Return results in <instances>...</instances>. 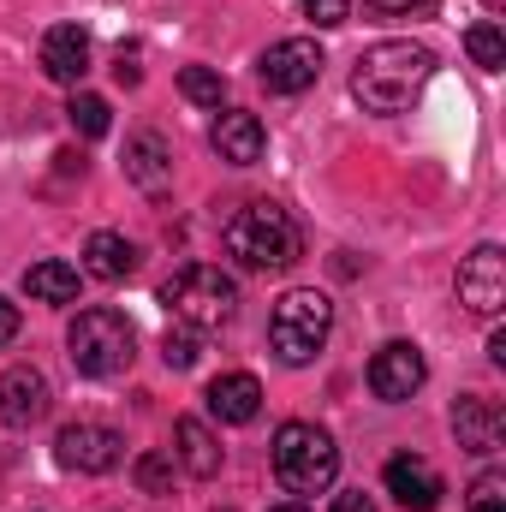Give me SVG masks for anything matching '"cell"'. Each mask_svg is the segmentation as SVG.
I'll list each match as a JSON object with an SVG mask.
<instances>
[{"label": "cell", "mask_w": 506, "mask_h": 512, "mask_svg": "<svg viewBox=\"0 0 506 512\" xmlns=\"http://www.w3.org/2000/svg\"><path fill=\"white\" fill-rule=\"evenodd\" d=\"M483 6H489V12H501V6H506V0H483Z\"/></svg>", "instance_id": "33"}, {"label": "cell", "mask_w": 506, "mask_h": 512, "mask_svg": "<svg viewBox=\"0 0 506 512\" xmlns=\"http://www.w3.org/2000/svg\"><path fill=\"white\" fill-rule=\"evenodd\" d=\"M179 96L197 102V108H221V102H227V78H221L215 66H185V72H179Z\"/></svg>", "instance_id": "21"}, {"label": "cell", "mask_w": 506, "mask_h": 512, "mask_svg": "<svg viewBox=\"0 0 506 512\" xmlns=\"http://www.w3.org/2000/svg\"><path fill=\"white\" fill-rule=\"evenodd\" d=\"M304 12H310L316 30H340L352 18V0H304Z\"/></svg>", "instance_id": "27"}, {"label": "cell", "mask_w": 506, "mask_h": 512, "mask_svg": "<svg viewBox=\"0 0 506 512\" xmlns=\"http://www.w3.org/2000/svg\"><path fill=\"white\" fill-rule=\"evenodd\" d=\"M126 179L149 197H167L173 191V143L161 131H137L126 143Z\"/></svg>", "instance_id": "13"}, {"label": "cell", "mask_w": 506, "mask_h": 512, "mask_svg": "<svg viewBox=\"0 0 506 512\" xmlns=\"http://www.w3.org/2000/svg\"><path fill=\"white\" fill-rule=\"evenodd\" d=\"M66 120H72V131H78V137H108V126H114V108H108L102 96L78 90V96L66 102Z\"/></svg>", "instance_id": "22"}, {"label": "cell", "mask_w": 506, "mask_h": 512, "mask_svg": "<svg viewBox=\"0 0 506 512\" xmlns=\"http://www.w3.org/2000/svg\"><path fill=\"white\" fill-rule=\"evenodd\" d=\"M42 72H48L54 84H78V78L90 72V30L54 24V30L42 36Z\"/></svg>", "instance_id": "16"}, {"label": "cell", "mask_w": 506, "mask_h": 512, "mask_svg": "<svg viewBox=\"0 0 506 512\" xmlns=\"http://www.w3.org/2000/svg\"><path fill=\"white\" fill-rule=\"evenodd\" d=\"M197 328H185V322H173L167 328V340H161V358H167V370H191L197 364Z\"/></svg>", "instance_id": "24"}, {"label": "cell", "mask_w": 506, "mask_h": 512, "mask_svg": "<svg viewBox=\"0 0 506 512\" xmlns=\"http://www.w3.org/2000/svg\"><path fill=\"white\" fill-rule=\"evenodd\" d=\"M274 477L292 495H328L340 477V447L316 423H280L274 429Z\"/></svg>", "instance_id": "5"}, {"label": "cell", "mask_w": 506, "mask_h": 512, "mask_svg": "<svg viewBox=\"0 0 506 512\" xmlns=\"http://www.w3.org/2000/svg\"><path fill=\"white\" fill-rule=\"evenodd\" d=\"M334 512H376V501L364 489H346V495H334Z\"/></svg>", "instance_id": "30"}, {"label": "cell", "mask_w": 506, "mask_h": 512, "mask_svg": "<svg viewBox=\"0 0 506 512\" xmlns=\"http://www.w3.org/2000/svg\"><path fill=\"white\" fill-rule=\"evenodd\" d=\"M131 268H137L131 239H120V233H90V239H84V274H96V280H126Z\"/></svg>", "instance_id": "19"}, {"label": "cell", "mask_w": 506, "mask_h": 512, "mask_svg": "<svg viewBox=\"0 0 506 512\" xmlns=\"http://www.w3.org/2000/svg\"><path fill=\"white\" fill-rule=\"evenodd\" d=\"M131 477H137L143 495H167V489H173V459H167V453H143V459L131 465Z\"/></svg>", "instance_id": "25"}, {"label": "cell", "mask_w": 506, "mask_h": 512, "mask_svg": "<svg viewBox=\"0 0 506 512\" xmlns=\"http://www.w3.org/2000/svg\"><path fill=\"white\" fill-rule=\"evenodd\" d=\"M173 459H179L191 477H215V471H221V441L209 435L203 417H179V423H173Z\"/></svg>", "instance_id": "18"}, {"label": "cell", "mask_w": 506, "mask_h": 512, "mask_svg": "<svg viewBox=\"0 0 506 512\" xmlns=\"http://www.w3.org/2000/svg\"><path fill=\"white\" fill-rule=\"evenodd\" d=\"M54 459H60L66 471H78V477H102V471H114V465L126 459V441H120V429H108V423H66V429L54 435Z\"/></svg>", "instance_id": "7"}, {"label": "cell", "mask_w": 506, "mask_h": 512, "mask_svg": "<svg viewBox=\"0 0 506 512\" xmlns=\"http://www.w3.org/2000/svg\"><path fill=\"white\" fill-rule=\"evenodd\" d=\"M465 54H471L483 72H501V66H506V36H501V24H489V18H483V24H471V30H465Z\"/></svg>", "instance_id": "23"}, {"label": "cell", "mask_w": 506, "mask_h": 512, "mask_svg": "<svg viewBox=\"0 0 506 512\" xmlns=\"http://www.w3.org/2000/svg\"><path fill=\"white\" fill-rule=\"evenodd\" d=\"M429 78H435V54L423 42H376L352 66V96L364 102V114H405Z\"/></svg>", "instance_id": "1"}, {"label": "cell", "mask_w": 506, "mask_h": 512, "mask_svg": "<svg viewBox=\"0 0 506 512\" xmlns=\"http://www.w3.org/2000/svg\"><path fill=\"white\" fill-rule=\"evenodd\" d=\"M435 0H364V12H376V18H417V12H429Z\"/></svg>", "instance_id": "28"}, {"label": "cell", "mask_w": 506, "mask_h": 512, "mask_svg": "<svg viewBox=\"0 0 506 512\" xmlns=\"http://www.w3.org/2000/svg\"><path fill=\"white\" fill-rule=\"evenodd\" d=\"M328 334H334V298L316 292V286H292V292L274 304V316H268V346H274V358L292 364V370H304V364L328 346Z\"/></svg>", "instance_id": "4"}, {"label": "cell", "mask_w": 506, "mask_h": 512, "mask_svg": "<svg viewBox=\"0 0 506 512\" xmlns=\"http://www.w3.org/2000/svg\"><path fill=\"white\" fill-rule=\"evenodd\" d=\"M423 382H429V364H423V352L411 340H387L370 358V393L387 399V405H405Z\"/></svg>", "instance_id": "10"}, {"label": "cell", "mask_w": 506, "mask_h": 512, "mask_svg": "<svg viewBox=\"0 0 506 512\" xmlns=\"http://www.w3.org/2000/svg\"><path fill=\"white\" fill-rule=\"evenodd\" d=\"M114 78H120V84H137V78H143V66H137V54H126V48H120V66H114Z\"/></svg>", "instance_id": "31"}, {"label": "cell", "mask_w": 506, "mask_h": 512, "mask_svg": "<svg viewBox=\"0 0 506 512\" xmlns=\"http://www.w3.org/2000/svg\"><path fill=\"white\" fill-rule=\"evenodd\" d=\"M459 304L471 316H501L506 304V256L501 245H477L459 262Z\"/></svg>", "instance_id": "9"}, {"label": "cell", "mask_w": 506, "mask_h": 512, "mask_svg": "<svg viewBox=\"0 0 506 512\" xmlns=\"http://www.w3.org/2000/svg\"><path fill=\"white\" fill-rule=\"evenodd\" d=\"M12 340H18V304L0 298V346H12Z\"/></svg>", "instance_id": "29"}, {"label": "cell", "mask_w": 506, "mask_h": 512, "mask_svg": "<svg viewBox=\"0 0 506 512\" xmlns=\"http://www.w3.org/2000/svg\"><path fill=\"white\" fill-rule=\"evenodd\" d=\"M161 304L173 310V322L209 334V328L233 322V310H239V286H233L215 262H185V268L161 286Z\"/></svg>", "instance_id": "6"}, {"label": "cell", "mask_w": 506, "mask_h": 512, "mask_svg": "<svg viewBox=\"0 0 506 512\" xmlns=\"http://www.w3.org/2000/svg\"><path fill=\"white\" fill-rule=\"evenodd\" d=\"M268 512H310L304 501H286V507H268Z\"/></svg>", "instance_id": "32"}, {"label": "cell", "mask_w": 506, "mask_h": 512, "mask_svg": "<svg viewBox=\"0 0 506 512\" xmlns=\"http://www.w3.org/2000/svg\"><path fill=\"white\" fill-rule=\"evenodd\" d=\"M471 512H506V471H483L471 483Z\"/></svg>", "instance_id": "26"}, {"label": "cell", "mask_w": 506, "mask_h": 512, "mask_svg": "<svg viewBox=\"0 0 506 512\" xmlns=\"http://www.w3.org/2000/svg\"><path fill=\"white\" fill-rule=\"evenodd\" d=\"M48 405H54V387L36 364H12L0 376V423L6 429H36L48 417Z\"/></svg>", "instance_id": "11"}, {"label": "cell", "mask_w": 506, "mask_h": 512, "mask_svg": "<svg viewBox=\"0 0 506 512\" xmlns=\"http://www.w3.org/2000/svg\"><path fill=\"white\" fill-rule=\"evenodd\" d=\"M453 429H459V447L465 453H501L506 447V417L495 399H477V393H465L459 405H453Z\"/></svg>", "instance_id": "14"}, {"label": "cell", "mask_w": 506, "mask_h": 512, "mask_svg": "<svg viewBox=\"0 0 506 512\" xmlns=\"http://www.w3.org/2000/svg\"><path fill=\"white\" fill-rule=\"evenodd\" d=\"M209 143H215V155H221L227 167H256V161H262V149H268V131H262L256 114L227 108V114L215 120V131H209Z\"/></svg>", "instance_id": "15"}, {"label": "cell", "mask_w": 506, "mask_h": 512, "mask_svg": "<svg viewBox=\"0 0 506 512\" xmlns=\"http://www.w3.org/2000/svg\"><path fill=\"white\" fill-rule=\"evenodd\" d=\"M381 483H387V495H393L405 512H435V507H441V495H447V489H441V477H435V465H429V459H411V453L387 459Z\"/></svg>", "instance_id": "12"}, {"label": "cell", "mask_w": 506, "mask_h": 512, "mask_svg": "<svg viewBox=\"0 0 506 512\" xmlns=\"http://www.w3.org/2000/svg\"><path fill=\"white\" fill-rule=\"evenodd\" d=\"M322 48L310 42V36H286V42H274L262 60H256V78L274 90V96H304L316 78H322Z\"/></svg>", "instance_id": "8"}, {"label": "cell", "mask_w": 506, "mask_h": 512, "mask_svg": "<svg viewBox=\"0 0 506 512\" xmlns=\"http://www.w3.org/2000/svg\"><path fill=\"white\" fill-rule=\"evenodd\" d=\"M24 292L42 298V304H72L78 298V268L72 262H54V256L48 262H30L24 268Z\"/></svg>", "instance_id": "20"}, {"label": "cell", "mask_w": 506, "mask_h": 512, "mask_svg": "<svg viewBox=\"0 0 506 512\" xmlns=\"http://www.w3.org/2000/svg\"><path fill=\"white\" fill-rule=\"evenodd\" d=\"M221 245L227 256L239 262V268H251V274H268V268H292L298 251H304V239H298V221L280 209V203H245V209H233L227 215V227H221Z\"/></svg>", "instance_id": "2"}, {"label": "cell", "mask_w": 506, "mask_h": 512, "mask_svg": "<svg viewBox=\"0 0 506 512\" xmlns=\"http://www.w3.org/2000/svg\"><path fill=\"white\" fill-rule=\"evenodd\" d=\"M209 411L221 417V423H256V411H262V382H256L251 370H227V376H215L209 382Z\"/></svg>", "instance_id": "17"}, {"label": "cell", "mask_w": 506, "mask_h": 512, "mask_svg": "<svg viewBox=\"0 0 506 512\" xmlns=\"http://www.w3.org/2000/svg\"><path fill=\"white\" fill-rule=\"evenodd\" d=\"M131 346H137L131 322L120 316V310H108V304L78 310V316H72V328H66V358H72V370H78V376H96V382L126 376L131 358H137Z\"/></svg>", "instance_id": "3"}]
</instances>
